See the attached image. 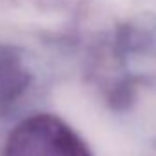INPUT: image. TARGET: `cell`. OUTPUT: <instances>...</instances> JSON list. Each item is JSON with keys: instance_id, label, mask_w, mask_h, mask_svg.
<instances>
[{"instance_id": "obj_1", "label": "cell", "mask_w": 156, "mask_h": 156, "mask_svg": "<svg viewBox=\"0 0 156 156\" xmlns=\"http://www.w3.org/2000/svg\"><path fill=\"white\" fill-rule=\"evenodd\" d=\"M4 156H91L83 142L58 118L37 115L18 123Z\"/></svg>"}]
</instances>
